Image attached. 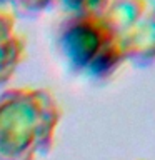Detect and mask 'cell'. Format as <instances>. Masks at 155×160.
Masks as SVG:
<instances>
[{"label": "cell", "instance_id": "cell-1", "mask_svg": "<svg viewBox=\"0 0 155 160\" xmlns=\"http://www.w3.org/2000/svg\"><path fill=\"white\" fill-rule=\"evenodd\" d=\"M62 107L48 88L0 92V160H37L55 145Z\"/></svg>", "mask_w": 155, "mask_h": 160}, {"label": "cell", "instance_id": "cell-2", "mask_svg": "<svg viewBox=\"0 0 155 160\" xmlns=\"http://www.w3.org/2000/svg\"><path fill=\"white\" fill-rule=\"evenodd\" d=\"M55 42L67 67L92 82L112 78L125 63L102 15H67L57 27Z\"/></svg>", "mask_w": 155, "mask_h": 160}, {"label": "cell", "instance_id": "cell-3", "mask_svg": "<svg viewBox=\"0 0 155 160\" xmlns=\"http://www.w3.org/2000/svg\"><path fill=\"white\" fill-rule=\"evenodd\" d=\"M102 17L125 62L138 68L155 63V0H108Z\"/></svg>", "mask_w": 155, "mask_h": 160}, {"label": "cell", "instance_id": "cell-4", "mask_svg": "<svg viewBox=\"0 0 155 160\" xmlns=\"http://www.w3.org/2000/svg\"><path fill=\"white\" fill-rule=\"evenodd\" d=\"M27 57V42L17 30V17L0 7V87L7 85Z\"/></svg>", "mask_w": 155, "mask_h": 160}, {"label": "cell", "instance_id": "cell-5", "mask_svg": "<svg viewBox=\"0 0 155 160\" xmlns=\"http://www.w3.org/2000/svg\"><path fill=\"white\" fill-rule=\"evenodd\" d=\"M67 15H102L108 0H57Z\"/></svg>", "mask_w": 155, "mask_h": 160}, {"label": "cell", "instance_id": "cell-6", "mask_svg": "<svg viewBox=\"0 0 155 160\" xmlns=\"http://www.w3.org/2000/svg\"><path fill=\"white\" fill-rule=\"evenodd\" d=\"M57 0H5V8H8L13 15H38L48 10Z\"/></svg>", "mask_w": 155, "mask_h": 160}, {"label": "cell", "instance_id": "cell-7", "mask_svg": "<svg viewBox=\"0 0 155 160\" xmlns=\"http://www.w3.org/2000/svg\"><path fill=\"white\" fill-rule=\"evenodd\" d=\"M0 7H5V0H0Z\"/></svg>", "mask_w": 155, "mask_h": 160}]
</instances>
